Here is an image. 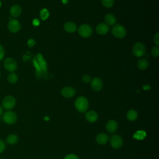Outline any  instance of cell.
Here are the masks:
<instances>
[{"instance_id": "6da1fadb", "label": "cell", "mask_w": 159, "mask_h": 159, "mask_svg": "<svg viewBox=\"0 0 159 159\" xmlns=\"http://www.w3.org/2000/svg\"><path fill=\"white\" fill-rule=\"evenodd\" d=\"M75 106L78 111L80 112H84L88 108V101L85 97L80 96L76 99L75 102Z\"/></svg>"}, {"instance_id": "7a4b0ae2", "label": "cell", "mask_w": 159, "mask_h": 159, "mask_svg": "<svg viewBox=\"0 0 159 159\" xmlns=\"http://www.w3.org/2000/svg\"><path fill=\"white\" fill-rule=\"evenodd\" d=\"M146 52V48L142 42H137L133 47L132 53L136 57H141L143 56Z\"/></svg>"}, {"instance_id": "3957f363", "label": "cell", "mask_w": 159, "mask_h": 159, "mask_svg": "<svg viewBox=\"0 0 159 159\" xmlns=\"http://www.w3.org/2000/svg\"><path fill=\"white\" fill-rule=\"evenodd\" d=\"M112 33L114 37L118 39H122L126 35V29L125 27L120 24L115 25L112 29Z\"/></svg>"}, {"instance_id": "277c9868", "label": "cell", "mask_w": 159, "mask_h": 159, "mask_svg": "<svg viewBox=\"0 0 159 159\" xmlns=\"http://www.w3.org/2000/svg\"><path fill=\"white\" fill-rule=\"evenodd\" d=\"M17 117L16 114L14 112L11 111H6L2 116V119L4 122L9 125L14 124L17 120Z\"/></svg>"}, {"instance_id": "5b68a950", "label": "cell", "mask_w": 159, "mask_h": 159, "mask_svg": "<svg viewBox=\"0 0 159 159\" xmlns=\"http://www.w3.org/2000/svg\"><path fill=\"white\" fill-rule=\"evenodd\" d=\"M78 34L83 37L88 38L93 34V29L88 24H82L78 28Z\"/></svg>"}, {"instance_id": "8992f818", "label": "cell", "mask_w": 159, "mask_h": 159, "mask_svg": "<svg viewBox=\"0 0 159 159\" xmlns=\"http://www.w3.org/2000/svg\"><path fill=\"white\" fill-rule=\"evenodd\" d=\"M16 105V99L12 96H6L2 101V108L6 110H10L12 109Z\"/></svg>"}, {"instance_id": "52a82bcc", "label": "cell", "mask_w": 159, "mask_h": 159, "mask_svg": "<svg viewBox=\"0 0 159 159\" xmlns=\"http://www.w3.org/2000/svg\"><path fill=\"white\" fill-rule=\"evenodd\" d=\"M4 68L9 72H14L17 68V65L15 60L12 58H6L4 61Z\"/></svg>"}, {"instance_id": "ba28073f", "label": "cell", "mask_w": 159, "mask_h": 159, "mask_svg": "<svg viewBox=\"0 0 159 159\" xmlns=\"http://www.w3.org/2000/svg\"><path fill=\"white\" fill-rule=\"evenodd\" d=\"M7 27L9 31L12 33H16L20 29L21 25L19 20L16 19H11L8 22Z\"/></svg>"}, {"instance_id": "9c48e42d", "label": "cell", "mask_w": 159, "mask_h": 159, "mask_svg": "<svg viewBox=\"0 0 159 159\" xmlns=\"http://www.w3.org/2000/svg\"><path fill=\"white\" fill-rule=\"evenodd\" d=\"M110 143L114 148H119L122 145L123 140L121 137L119 135H114L110 139Z\"/></svg>"}, {"instance_id": "30bf717a", "label": "cell", "mask_w": 159, "mask_h": 159, "mask_svg": "<svg viewBox=\"0 0 159 159\" xmlns=\"http://www.w3.org/2000/svg\"><path fill=\"white\" fill-rule=\"evenodd\" d=\"M103 86L102 81L99 77H95L91 80V87L94 91H100Z\"/></svg>"}, {"instance_id": "8fae6325", "label": "cell", "mask_w": 159, "mask_h": 159, "mask_svg": "<svg viewBox=\"0 0 159 159\" xmlns=\"http://www.w3.org/2000/svg\"><path fill=\"white\" fill-rule=\"evenodd\" d=\"M76 91L75 89L70 86H65L62 88L61 90V95L66 98H71L75 94Z\"/></svg>"}, {"instance_id": "7c38bea8", "label": "cell", "mask_w": 159, "mask_h": 159, "mask_svg": "<svg viewBox=\"0 0 159 159\" xmlns=\"http://www.w3.org/2000/svg\"><path fill=\"white\" fill-rule=\"evenodd\" d=\"M96 30L99 35H105L109 32V27L106 23H100L96 26Z\"/></svg>"}, {"instance_id": "4fadbf2b", "label": "cell", "mask_w": 159, "mask_h": 159, "mask_svg": "<svg viewBox=\"0 0 159 159\" xmlns=\"http://www.w3.org/2000/svg\"><path fill=\"white\" fill-rule=\"evenodd\" d=\"M22 12V9L20 6L15 4L13 5L10 9V14L13 17H19Z\"/></svg>"}, {"instance_id": "5bb4252c", "label": "cell", "mask_w": 159, "mask_h": 159, "mask_svg": "<svg viewBox=\"0 0 159 159\" xmlns=\"http://www.w3.org/2000/svg\"><path fill=\"white\" fill-rule=\"evenodd\" d=\"M64 29L68 33H73L77 30L76 25L73 22H67L63 25Z\"/></svg>"}, {"instance_id": "9a60e30c", "label": "cell", "mask_w": 159, "mask_h": 159, "mask_svg": "<svg viewBox=\"0 0 159 159\" xmlns=\"http://www.w3.org/2000/svg\"><path fill=\"white\" fill-rule=\"evenodd\" d=\"M106 129L108 132H114L115 131H116L118 125L117 123L116 120H111L107 122V123L106 124Z\"/></svg>"}, {"instance_id": "2e32d148", "label": "cell", "mask_w": 159, "mask_h": 159, "mask_svg": "<svg viewBox=\"0 0 159 159\" xmlns=\"http://www.w3.org/2000/svg\"><path fill=\"white\" fill-rule=\"evenodd\" d=\"M86 119L89 122H96L98 118V114L94 111H90L86 114Z\"/></svg>"}, {"instance_id": "e0dca14e", "label": "cell", "mask_w": 159, "mask_h": 159, "mask_svg": "<svg viewBox=\"0 0 159 159\" xmlns=\"http://www.w3.org/2000/svg\"><path fill=\"white\" fill-rule=\"evenodd\" d=\"M96 140L98 144L104 145L107 142V141L109 140V137L106 134L101 133L97 135Z\"/></svg>"}, {"instance_id": "ac0fdd59", "label": "cell", "mask_w": 159, "mask_h": 159, "mask_svg": "<svg viewBox=\"0 0 159 159\" xmlns=\"http://www.w3.org/2000/svg\"><path fill=\"white\" fill-rule=\"evenodd\" d=\"M149 65L148 61L146 58H140L137 61V67L141 70H146Z\"/></svg>"}, {"instance_id": "d6986e66", "label": "cell", "mask_w": 159, "mask_h": 159, "mask_svg": "<svg viewBox=\"0 0 159 159\" xmlns=\"http://www.w3.org/2000/svg\"><path fill=\"white\" fill-rule=\"evenodd\" d=\"M106 24L108 25H112L116 21V16L112 14H107L104 17Z\"/></svg>"}, {"instance_id": "ffe728a7", "label": "cell", "mask_w": 159, "mask_h": 159, "mask_svg": "<svg viewBox=\"0 0 159 159\" xmlns=\"http://www.w3.org/2000/svg\"><path fill=\"white\" fill-rule=\"evenodd\" d=\"M137 116H138L137 112L134 109H130L127 113V119L131 121H134L136 120V119L137 118Z\"/></svg>"}, {"instance_id": "44dd1931", "label": "cell", "mask_w": 159, "mask_h": 159, "mask_svg": "<svg viewBox=\"0 0 159 159\" xmlns=\"http://www.w3.org/2000/svg\"><path fill=\"white\" fill-rule=\"evenodd\" d=\"M6 142L9 145L16 144L18 142V137L15 134H11L7 137Z\"/></svg>"}, {"instance_id": "7402d4cb", "label": "cell", "mask_w": 159, "mask_h": 159, "mask_svg": "<svg viewBox=\"0 0 159 159\" xmlns=\"http://www.w3.org/2000/svg\"><path fill=\"white\" fill-rule=\"evenodd\" d=\"M7 80L10 83H12V84L16 83L18 80V76L16 73L12 72L9 73V75L7 76Z\"/></svg>"}, {"instance_id": "603a6c76", "label": "cell", "mask_w": 159, "mask_h": 159, "mask_svg": "<svg viewBox=\"0 0 159 159\" xmlns=\"http://www.w3.org/2000/svg\"><path fill=\"white\" fill-rule=\"evenodd\" d=\"M101 2L104 7L107 8H111L113 6L114 1V0H101Z\"/></svg>"}, {"instance_id": "cb8c5ba5", "label": "cell", "mask_w": 159, "mask_h": 159, "mask_svg": "<svg viewBox=\"0 0 159 159\" xmlns=\"http://www.w3.org/2000/svg\"><path fill=\"white\" fill-rule=\"evenodd\" d=\"M40 16L42 20L47 19L48 18V17L49 16V12H48V10H47L45 9H42L40 13Z\"/></svg>"}, {"instance_id": "d4e9b609", "label": "cell", "mask_w": 159, "mask_h": 159, "mask_svg": "<svg viewBox=\"0 0 159 159\" xmlns=\"http://www.w3.org/2000/svg\"><path fill=\"white\" fill-rule=\"evenodd\" d=\"M151 53L153 57H157L159 55V48L158 46L153 47L151 50Z\"/></svg>"}, {"instance_id": "484cf974", "label": "cell", "mask_w": 159, "mask_h": 159, "mask_svg": "<svg viewBox=\"0 0 159 159\" xmlns=\"http://www.w3.org/2000/svg\"><path fill=\"white\" fill-rule=\"evenodd\" d=\"M145 136V133L143 131H138L136 134L134 135V137H135L137 139H142Z\"/></svg>"}, {"instance_id": "4316f807", "label": "cell", "mask_w": 159, "mask_h": 159, "mask_svg": "<svg viewBox=\"0 0 159 159\" xmlns=\"http://www.w3.org/2000/svg\"><path fill=\"white\" fill-rule=\"evenodd\" d=\"M82 81L85 83H88L91 82V76L88 75H83L82 77Z\"/></svg>"}, {"instance_id": "83f0119b", "label": "cell", "mask_w": 159, "mask_h": 159, "mask_svg": "<svg viewBox=\"0 0 159 159\" xmlns=\"http://www.w3.org/2000/svg\"><path fill=\"white\" fill-rule=\"evenodd\" d=\"M153 40L155 43L157 45V46H158L159 45V34L158 32L154 35Z\"/></svg>"}, {"instance_id": "f1b7e54d", "label": "cell", "mask_w": 159, "mask_h": 159, "mask_svg": "<svg viewBox=\"0 0 159 159\" xmlns=\"http://www.w3.org/2000/svg\"><path fill=\"white\" fill-rule=\"evenodd\" d=\"M64 159H79L78 157L75 154H69L66 155Z\"/></svg>"}, {"instance_id": "f546056e", "label": "cell", "mask_w": 159, "mask_h": 159, "mask_svg": "<svg viewBox=\"0 0 159 159\" xmlns=\"http://www.w3.org/2000/svg\"><path fill=\"white\" fill-rule=\"evenodd\" d=\"M5 149V143L4 142L0 139V153H1Z\"/></svg>"}, {"instance_id": "4dcf8cb0", "label": "cell", "mask_w": 159, "mask_h": 159, "mask_svg": "<svg viewBox=\"0 0 159 159\" xmlns=\"http://www.w3.org/2000/svg\"><path fill=\"white\" fill-rule=\"evenodd\" d=\"M4 56V50L3 48V47L0 45V61L3 58Z\"/></svg>"}, {"instance_id": "1f68e13d", "label": "cell", "mask_w": 159, "mask_h": 159, "mask_svg": "<svg viewBox=\"0 0 159 159\" xmlns=\"http://www.w3.org/2000/svg\"><path fill=\"white\" fill-rule=\"evenodd\" d=\"M35 43V41L33 39H30L28 41V43H27V44H28V45L29 47H32Z\"/></svg>"}, {"instance_id": "d6a6232c", "label": "cell", "mask_w": 159, "mask_h": 159, "mask_svg": "<svg viewBox=\"0 0 159 159\" xmlns=\"http://www.w3.org/2000/svg\"><path fill=\"white\" fill-rule=\"evenodd\" d=\"M2 113H3V108H2V106H0V116H2Z\"/></svg>"}, {"instance_id": "836d02e7", "label": "cell", "mask_w": 159, "mask_h": 159, "mask_svg": "<svg viewBox=\"0 0 159 159\" xmlns=\"http://www.w3.org/2000/svg\"><path fill=\"white\" fill-rule=\"evenodd\" d=\"M68 1V0H63L62 1H63V3H67Z\"/></svg>"}, {"instance_id": "e575fe53", "label": "cell", "mask_w": 159, "mask_h": 159, "mask_svg": "<svg viewBox=\"0 0 159 159\" xmlns=\"http://www.w3.org/2000/svg\"><path fill=\"white\" fill-rule=\"evenodd\" d=\"M1 1H0V7H1Z\"/></svg>"}, {"instance_id": "d590c367", "label": "cell", "mask_w": 159, "mask_h": 159, "mask_svg": "<svg viewBox=\"0 0 159 159\" xmlns=\"http://www.w3.org/2000/svg\"><path fill=\"white\" fill-rule=\"evenodd\" d=\"M1 159H2V158H1Z\"/></svg>"}]
</instances>
